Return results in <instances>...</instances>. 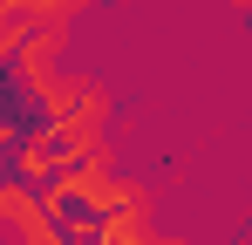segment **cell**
<instances>
[{"mask_svg": "<svg viewBox=\"0 0 252 245\" xmlns=\"http://www.w3.org/2000/svg\"><path fill=\"white\" fill-rule=\"evenodd\" d=\"M232 7H246V14H252V0H232Z\"/></svg>", "mask_w": 252, "mask_h": 245, "instance_id": "obj_1", "label": "cell"}, {"mask_svg": "<svg viewBox=\"0 0 252 245\" xmlns=\"http://www.w3.org/2000/svg\"><path fill=\"white\" fill-rule=\"evenodd\" d=\"M75 7H82V0H75Z\"/></svg>", "mask_w": 252, "mask_h": 245, "instance_id": "obj_2", "label": "cell"}]
</instances>
